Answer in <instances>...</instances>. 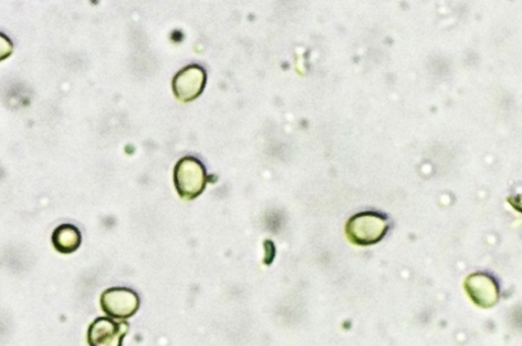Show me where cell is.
<instances>
[{"label": "cell", "instance_id": "6da1fadb", "mask_svg": "<svg viewBox=\"0 0 522 346\" xmlns=\"http://www.w3.org/2000/svg\"><path fill=\"white\" fill-rule=\"evenodd\" d=\"M389 222L384 215L362 212L353 216L346 225V235L352 244L368 247L378 244L387 235Z\"/></svg>", "mask_w": 522, "mask_h": 346}, {"label": "cell", "instance_id": "7a4b0ae2", "mask_svg": "<svg viewBox=\"0 0 522 346\" xmlns=\"http://www.w3.org/2000/svg\"><path fill=\"white\" fill-rule=\"evenodd\" d=\"M173 181L181 198L193 200L204 193L207 185L206 168L204 163L193 156H186L178 161L173 170Z\"/></svg>", "mask_w": 522, "mask_h": 346}, {"label": "cell", "instance_id": "3957f363", "mask_svg": "<svg viewBox=\"0 0 522 346\" xmlns=\"http://www.w3.org/2000/svg\"><path fill=\"white\" fill-rule=\"evenodd\" d=\"M101 309L110 318L126 320L141 308L138 293L128 288H111L102 293Z\"/></svg>", "mask_w": 522, "mask_h": 346}, {"label": "cell", "instance_id": "277c9868", "mask_svg": "<svg viewBox=\"0 0 522 346\" xmlns=\"http://www.w3.org/2000/svg\"><path fill=\"white\" fill-rule=\"evenodd\" d=\"M129 331L130 324L126 321L100 317L89 327V343L90 346H121Z\"/></svg>", "mask_w": 522, "mask_h": 346}, {"label": "cell", "instance_id": "5b68a950", "mask_svg": "<svg viewBox=\"0 0 522 346\" xmlns=\"http://www.w3.org/2000/svg\"><path fill=\"white\" fill-rule=\"evenodd\" d=\"M206 73L203 66L191 65L173 77L172 90L182 102H190L196 99L205 88Z\"/></svg>", "mask_w": 522, "mask_h": 346}, {"label": "cell", "instance_id": "8992f818", "mask_svg": "<svg viewBox=\"0 0 522 346\" xmlns=\"http://www.w3.org/2000/svg\"><path fill=\"white\" fill-rule=\"evenodd\" d=\"M465 290L475 305L489 309L497 304L500 296L499 284L486 273L469 275L465 282Z\"/></svg>", "mask_w": 522, "mask_h": 346}, {"label": "cell", "instance_id": "52a82bcc", "mask_svg": "<svg viewBox=\"0 0 522 346\" xmlns=\"http://www.w3.org/2000/svg\"><path fill=\"white\" fill-rule=\"evenodd\" d=\"M82 235L79 229L72 224H62L56 229L52 235V244L57 252L72 254L81 246Z\"/></svg>", "mask_w": 522, "mask_h": 346}, {"label": "cell", "instance_id": "ba28073f", "mask_svg": "<svg viewBox=\"0 0 522 346\" xmlns=\"http://www.w3.org/2000/svg\"><path fill=\"white\" fill-rule=\"evenodd\" d=\"M14 46L6 35L0 33V62L10 57L13 54Z\"/></svg>", "mask_w": 522, "mask_h": 346}]
</instances>
